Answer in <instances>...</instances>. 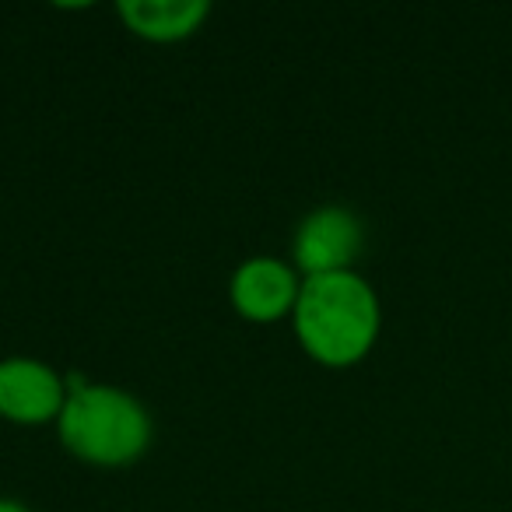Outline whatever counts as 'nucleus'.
I'll return each instance as SVG.
<instances>
[{"label": "nucleus", "instance_id": "f257e3e1", "mask_svg": "<svg viewBox=\"0 0 512 512\" xmlns=\"http://www.w3.org/2000/svg\"><path fill=\"white\" fill-rule=\"evenodd\" d=\"M299 341L323 365H355L379 334V302L358 274L306 278L295 302Z\"/></svg>", "mask_w": 512, "mask_h": 512}, {"label": "nucleus", "instance_id": "f03ea898", "mask_svg": "<svg viewBox=\"0 0 512 512\" xmlns=\"http://www.w3.org/2000/svg\"><path fill=\"white\" fill-rule=\"evenodd\" d=\"M57 425L64 446L99 467L134 463L151 442V421L144 407L113 386H74Z\"/></svg>", "mask_w": 512, "mask_h": 512}, {"label": "nucleus", "instance_id": "7ed1b4c3", "mask_svg": "<svg viewBox=\"0 0 512 512\" xmlns=\"http://www.w3.org/2000/svg\"><path fill=\"white\" fill-rule=\"evenodd\" d=\"M67 404V386L50 365L36 358L0 362V414L18 425H46L60 418Z\"/></svg>", "mask_w": 512, "mask_h": 512}, {"label": "nucleus", "instance_id": "20e7f679", "mask_svg": "<svg viewBox=\"0 0 512 512\" xmlns=\"http://www.w3.org/2000/svg\"><path fill=\"white\" fill-rule=\"evenodd\" d=\"M362 249V225L344 207H320L299 225L295 235V260L306 278L341 274Z\"/></svg>", "mask_w": 512, "mask_h": 512}, {"label": "nucleus", "instance_id": "39448f33", "mask_svg": "<svg viewBox=\"0 0 512 512\" xmlns=\"http://www.w3.org/2000/svg\"><path fill=\"white\" fill-rule=\"evenodd\" d=\"M299 288V278L285 264H278L271 256H260V260H249L235 271L232 302L246 320L271 323L281 320L285 313H295Z\"/></svg>", "mask_w": 512, "mask_h": 512}, {"label": "nucleus", "instance_id": "423d86ee", "mask_svg": "<svg viewBox=\"0 0 512 512\" xmlns=\"http://www.w3.org/2000/svg\"><path fill=\"white\" fill-rule=\"evenodd\" d=\"M207 0H123L120 18L127 29L151 43H179L207 18Z\"/></svg>", "mask_w": 512, "mask_h": 512}, {"label": "nucleus", "instance_id": "0eeeda50", "mask_svg": "<svg viewBox=\"0 0 512 512\" xmlns=\"http://www.w3.org/2000/svg\"><path fill=\"white\" fill-rule=\"evenodd\" d=\"M0 512H29L22 502H8V498H0Z\"/></svg>", "mask_w": 512, "mask_h": 512}]
</instances>
